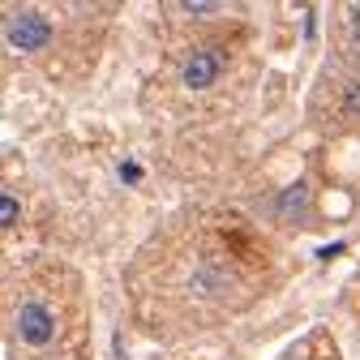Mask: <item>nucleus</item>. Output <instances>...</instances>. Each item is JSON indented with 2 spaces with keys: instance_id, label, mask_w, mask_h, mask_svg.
Masks as SVG:
<instances>
[{
  "instance_id": "nucleus-1",
  "label": "nucleus",
  "mask_w": 360,
  "mask_h": 360,
  "mask_svg": "<svg viewBox=\"0 0 360 360\" xmlns=\"http://www.w3.org/2000/svg\"><path fill=\"white\" fill-rule=\"evenodd\" d=\"M52 39H56V30L39 9H22V13L5 18V43L13 52H39V48H48Z\"/></svg>"
},
{
  "instance_id": "nucleus-2",
  "label": "nucleus",
  "mask_w": 360,
  "mask_h": 360,
  "mask_svg": "<svg viewBox=\"0 0 360 360\" xmlns=\"http://www.w3.org/2000/svg\"><path fill=\"white\" fill-rule=\"evenodd\" d=\"M18 339L26 347H48L56 339V313L48 304H39V300L18 304Z\"/></svg>"
},
{
  "instance_id": "nucleus-3",
  "label": "nucleus",
  "mask_w": 360,
  "mask_h": 360,
  "mask_svg": "<svg viewBox=\"0 0 360 360\" xmlns=\"http://www.w3.org/2000/svg\"><path fill=\"white\" fill-rule=\"evenodd\" d=\"M223 73H228V56H223L219 48H198V52L185 56V65H180V82H185L189 90H206Z\"/></svg>"
},
{
  "instance_id": "nucleus-4",
  "label": "nucleus",
  "mask_w": 360,
  "mask_h": 360,
  "mask_svg": "<svg viewBox=\"0 0 360 360\" xmlns=\"http://www.w3.org/2000/svg\"><path fill=\"white\" fill-rule=\"evenodd\" d=\"M304 206H309V185H304V180H292V185H283V189H279V198H275V210H279V214H288V219H292V214H300Z\"/></svg>"
},
{
  "instance_id": "nucleus-5",
  "label": "nucleus",
  "mask_w": 360,
  "mask_h": 360,
  "mask_svg": "<svg viewBox=\"0 0 360 360\" xmlns=\"http://www.w3.org/2000/svg\"><path fill=\"white\" fill-rule=\"evenodd\" d=\"M18 214H22V202L13 193H5V198H0V228H13Z\"/></svg>"
},
{
  "instance_id": "nucleus-6",
  "label": "nucleus",
  "mask_w": 360,
  "mask_h": 360,
  "mask_svg": "<svg viewBox=\"0 0 360 360\" xmlns=\"http://www.w3.org/2000/svg\"><path fill=\"white\" fill-rule=\"evenodd\" d=\"M180 9H185V13H198V18H206V13H214V0H180Z\"/></svg>"
},
{
  "instance_id": "nucleus-7",
  "label": "nucleus",
  "mask_w": 360,
  "mask_h": 360,
  "mask_svg": "<svg viewBox=\"0 0 360 360\" xmlns=\"http://www.w3.org/2000/svg\"><path fill=\"white\" fill-rule=\"evenodd\" d=\"M343 108L347 112H360V82H347L343 86Z\"/></svg>"
},
{
  "instance_id": "nucleus-8",
  "label": "nucleus",
  "mask_w": 360,
  "mask_h": 360,
  "mask_svg": "<svg viewBox=\"0 0 360 360\" xmlns=\"http://www.w3.org/2000/svg\"><path fill=\"white\" fill-rule=\"evenodd\" d=\"M120 180H124V185H142V163H120Z\"/></svg>"
},
{
  "instance_id": "nucleus-9",
  "label": "nucleus",
  "mask_w": 360,
  "mask_h": 360,
  "mask_svg": "<svg viewBox=\"0 0 360 360\" xmlns=\"http://www.w3.org/2000/svg\"><path fill=\"white\" fill-rule=\"evenodd\" d=\"M347 26H352V34L360 39V5H347Z\"/></svg>"
}]
</instances>
